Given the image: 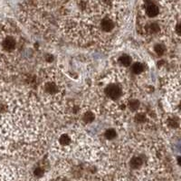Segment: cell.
<instances>
[{
  "label": "cell",
  "instance_id": "obj_7",
  "mask_svg": "<svg viewBox=\"0 0 181 181\" xmlns=\"http://www.w3.org/2000/svg\"><path fill=\"white\" fill-rule=\"evenodd\" d=\"M95 116L92 111H86L82 116V120L84 123H91L94 120Z\"/></svg>",
  "mask_w": 181,
  "mask_h": 181
},
{
  "label": "cell",
  "instance_id": "obj_10",
  "mask_svg": "<svg viewBox=\"0 0 181 181\" xmlns=\"http://www.w3.org/2000/svg\"><path fill=\"white\" fill-rule=\"evenodd\" d=\"M104 137L107 140H113L117 137V131L113 129H109L104 132Z\"/></svg>",
  "mask_w": 181,
  "mask_h": 181
},
{
  "label": "cell",
  "instance_id": "obj_8",
  "mask_svg": "<svg viewBox=\"0 0 181 181\" xmlns=\"http://www.w3.org/2000/svg\"><path fill=\"white\" fill-rule=\"evenodd\" d=\"M145 70L144 65L141 63H135L133 65H132V68H131V71L133 73L135 74H140L143 72Z\"/></svg>",
  "mask_w": 181,
  "mask_h": 181
},
{
  "label": "cell",
  "instance_id": "obj_16",
  "mask_svg": "<svg viewBox=\"0 0 181 181\" xmlns=\"http://www.w3.org/2000/svg\"><path fill=\"white\" fill-rule=\"evenodd\" d=\"M179 110H181V102H180V103H179Z\"/></svg>",
  "mask_w": 181,
  "mask_h": 181
},
{
  "label": "cell",
  "instance_id": "obj_13",
  "mask_svg": "<svg viewBox=\"0 0 181 181\" xmlns=\"http://www.w3.org/2000/svg\"><path fill=\"white\" fill-rule=\"evenodd\" d=\"M35 174H36V176H41L42 174H44V170L41 169V168H37L36 170H35Z\"/></svg>",
  "mask_w": 181,
  "mask_h": 181
},
{
  "label": "cell",
  "instance_id": "obj_2",
  "mask_svg": "<svg viewBox=\"0 0 181 181\" xmlns=\"http://www.w3.org/2000/svg\"><path fill=\"white\" fill-rule=\"evenodd\" d=\"M148 158L143 152L132 153L125 159V168L131 174H140V171L143 170L144 166L147 167Z\"/></svg>",
  "mask_w": 181,
  "mask_h": 181
},
{
  "label": "cell",
  "instance_id": "obj_4",
  "mask_svg": "<svg viewBox=\"0 0 181 181\" xmlns=\"http://www.w3.org/2000/svg\"><path fill=\"white\" fill-rule=\"evenodd\" d=\"M42 89H43V94L46 96L47 99L54 97V100H55V98H58L61 95L60 93L62 88L60 87V83H58L56 81H51V80L44 81Z\"/></svg>",
  "mask_w": 181,
  "mask_h": 181
},
{
  "label": "cell",
  "instance_id": "obj_5",
  "mask_svg": "<svg viewBox=\"0 0 181 181\" xmlns=\"http://www.w3.org/2000/svg\"><path fill=\"white\" fill-rule=\"evenodd\" d=\"M16 39L13 36H3L0 39V47L4 53H13L16 49Z\"/></svg>",
  "mask_w": 181,
  "mask_h": 181
},
{
  "label": "cell",
  "instance_id": "obj_6",
  "mask_svg": "<svg viewBox=\"0 0 181 181\" xmlns=\"http://www.w3.org/2000/svg\"><path fill=\"white\" fill-rule=\"evenodd\" d=\"M145 12L148 17H155L158 15L159 9H158V5H155L153 2L148 1L146 4V6H145Z\"/></svg>",
  "mask_w": 181,
  "mask_h": 181
},
{
  "label": "cell",
  "instance_id": "obj_14",
  "mask_svg": "<svg viewBox=\"0 0 181 181\" xmlns=\"http://www.w3.org/2000/svg\"><path fill=\"white\" fill-rule=\"evenodd\" d=\"M176 32L179 36H181V22L178 24V26H176Z\"/></svg>",
  "mask_w": 181,
  "mask_h": 181
},
{
  "label": "cell",
  "instance_id": "obj_15",
  "mask_svg": "<svg viewBox=\"0 0 181 181\" xmlns=\"http://www.w3.org/2000/svg\"><path fill=\"white\" fill-rule=\"evenodd\" d=\"M178 162H179V164L181 166V158H178Z\"/></svg>",
  "mask_w": 181,
  "mask_h": 181
},
{
  "label": "cell",
  "instance_id": "obj_12",
  "mask_svg": "<svg viewBox=\"0 0 181 181\" xmlns=\"http://www.w3.org/2000/svg\"><path fill=\"white\" fill-rule=\"evenodd\" d=\"M154 51L157 54L162 55L165 53V46L161 44H158L154 46Z\"/></svg>",
  "mask_w": 181,
  "mask_h": 181
},
{
  "label": "cell",
  "instance_id": "obj_1",
  "mask_svg": "<svg viewBox=\"0 0 181 181\" xmlns=\"http://www.w3.org/2000/svg\"><path fill=\"white\" fill-rule=\"evenodd\" d=\"M24 93L0 85V148L18 152L37 137L39 112Z\"/></svg>",
  "mask_w": 181,
  "mask_h": 181
},
{
  "label": "cell",
  "instance_id": "obj_3",
  "mask_svg": "<svg viewBox=\"0 0 181 181\" xmlns=\"http://www.w3.org/2000/svg\"><path fill=\"white\" fill-rule=\"evenodd\" d=\"M103 94L105 98L111 102H118L124 94V87L122 82L118 81H111L105 83L103 88Z\"/></svg>",
  "mask_w": 181,
  "mask_h": 181
},
{
  "label": "cell",
  "instance_id": "obj_11",
  "mask_svg": "<svg viewBox=\"0 0 181 181\" xmlns=\"http://www.w3.org/2000/svg\"><path fill=\"white\" fill-rule=\"evenodd\" d=\"M147 29L148 30V32H150V33H152V34H155V33H157V32L159 31L160 27H159V26H158L157 23H151V24L148 26Z\"/></svg>",
  "mask_w": 181,
  "mask_h": 181
},
{
  "label": "cell",
  "instance_id": "obj_9",
  "mask_svg": "<svg viewBox=\"0 0 181 181\" xmlns=\"http://www.w3.org/2000/svg\"><path fill=\"white\" fill-rule=\"evenodd\" d=\"M119 61H120V64L123 65V66H130L131 64V63H132L131 58L129 55H126V54L120 56V59H119Z\"/></svg>",
  "mask_w": 181,
  "mask_h": 181
}]
</instances>
